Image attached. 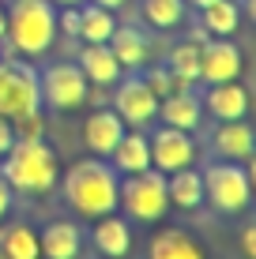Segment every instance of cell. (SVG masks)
I'll list each match as a JSON object with an SVG mask.
<instances>
[{
    "mask_svg": "<svg viewBox=\"0 0 256 259\" xmlns=\"http://www.w3.org/2000/svg\"><path fill=\"white\" fill-rule=\"evenodd\" d=\"M117 173L105 162H76L64 177V199L79 218H102L117 210Z\"/></svg>",
    "mask_w": 256,
    "mask_h": 259,
    "instance_id": "6da1fadb",
    "label": "cell"
},
{
    "mask_svg": "<svg viewBox=\"0 0 256 259\" xmlns=\"http://www.w3.org/2000/svg\"><path fill=\"white\" fill-rule=\"evenodd\" d=\"M0 158H4V181L15 192L42 195L60 177L57 154H53V147L46 139H15L8 147V154H0Z\"/></svg>",
    "mask_w": 256,
    "mask_h": 259,
    "instance_id": "7a4b0ae2",
    "label": "cell"
},
{
    "mask_svg": "<svg viewBox=\"0 0 256 259\" xmlns=\"http://www.w3.org/2000/svg\"><path fill=\"white\" fill-rule=\"evenodd\" d=\"M8 41L23 57H38L53 46L57 38V12L53 0H15L8 8Z\"/></svg>",
    "mask_w": 256,
    "mask_h": 259,
    "instance_id": "3957f363",
    "label": "cell"
},
{
    "mask_svg": "<svg viewBox=\"0 0 256 259\" xmlns=\"http://www.w3.org/2000/svg\"><path fill=\"white\" fill-rule=\"evenodd\" d=\"M117 207H125V214H132L139 222H158L170 207L166 173H158V169L132 173L125 184H117Z\"/></svg>",
    "mask_w": 256,
    "mask_h": 259,
    "instance_id": "277c9868",
    "label": "cell"
},
{
    "mask_svg": "<svg viewBox=\"0 0 256 259\" xmlns=\"http://www.w3.org/2000/svg\"><path fill=\"white\" fill-rule=\"evenodd\" d=\"M252 177L241 162H218L204 173V199H211L218 210L241 214L252 199Z\"/></svg>",
    "mask_w": 256,
    "mask_h": 259,
    "instance_id": "5b68a950",
    "label": "cell"
},
{
    "mask_svg": "<svg viewBox=\"0 0 256 259\" xmlns=\"http://www.w3.org/2000/svg\"><path fill=\"white\" fill-rule=\"evenodd\" d=\"M30 109H42V87H38V71L30 64L8 60L0 64V117L15 120Z\"/></svg>",
    "mask_w": 256,
    "mask_h": 259,
    "instance_id": "8992f818",
    "label": "cell"
},
{
    "mask_svg": "<svg viewBox=\"0 0 256 259\" xmlns=\"http://www.w3.org/2000/svg\"><path fill=\"white\" fill-rule=\"evenodd\" d=\"M42 87V98H46L49 109H79V105L87 102V91H91V83L83 79V71H79V64H53L46 68V75L38 79Z\"/></svg>",
    "mask_w": 256,
    "mask_h": 259,
    "instance_id": "52a82bcc",
    "label": "cell"
},
{
    "mask_svg": "<svg viewBox=\"0 0 256 259\" xmlns=\"http://www.w3.org/2000/svg\"><path fill=\"white\" fill-rule=\"evenodd\" d=\"M151 143V169L158 173H173V169H185L196 162V143L189 139V132H177V128H158Z\"/></svg>",
    "mask_w": 256,
    "mask_h": 259,
    "instance_id": "ba28073f",
    "label": "cell"
},
{
    "mask_svg": "<svg viewBox=\"0 0 256 259\" xmlns=\"http://www.w3.org/2000/svg\"><path fill=\"white\" fill-rule=\"evenodd\" d=\"M113 102H117L113 113L125 120V128H143L158 113V98L151 94V87H147L143 79H125V83L117 87V94H113Z\"/></svg>",
    "mask_w": 256,
    "mask_h": 259,
    "instance_id": "9c48e42d",
    "label": "cell"
},
{
    "mask_svg": "<svg viewBox=\"0 0 256 259\" xmlns=\"http://www.w3.org/2000/svg\"><path fill=\"white\" fill-rule=\"evenodd\" d=\"M241 75V49L230 38H207L200 46V79L207 83H230Z\"/></svg>",
    "mask_w": 256,
    "mask_h": 259,
    "instance_id": "30bf717a",
    "label": "cell"
},
{
    "mask_svg": "<svg viewBox=\"0 0 256 259\" xmlns=\"http://www.w3.org/2000/svg\"><path fill=\"white\" fill-rule=\"evenodd\" d=\"M200 105L215 120H245V113H249V91L237 79H230V83H211V91Z\"/></svg>",
    "mask_w": 256,
    "mask_h": 259,
    "instance_id": "8fae6325",
    "label": "cell"
},
{
    "mask_svg": "<svg viewBox=\"0 0 256 259\" xmlns=\"http://www.w3.org/2000/svg\"><path fill=\"white\" fill-rule=\"evenodd\" d=\"M109 158H113V173H143V169H151V143H147V136L139 128H125V136L117 139V147L109 150Z\"/></svg>",
    "mask_w": 256,
    "mask_h": 259,
    "instance_id": "7c38bea8",
    "label": "cell"
},
{
    "mask_svg": "<svg viewBox=\"0 0 256 259\" xmlns=\"http://www.w3.org/2000/svg\"><path fill=\"white\" fill-rule=\"evenodd\" d=\"M121 136H125V120H121L113 109H94L91 117H87V124H83L87 150H91V154H102V158L117 147Z\"/></svg>",
    "mask_w": 256,
    "mask_h": 259,
    "instance_id": "4fadbf2b",
    "label": "cell"
},
{
    "mask_svg": "<svg viewBox=\"0 0 256 259\" xmlns=\"http://www.w3.org/2000/svg\"><path fill=\"white\" fill-rule=\"evenodd\" d=\"M158 120L166 124V128H177V132H196L200 120H204V105H200V98L192 91L185 94H170L158 102Z\"/></svg>",
    "mask_w": 256,
    "mask_h": 259,
    "instance_id": "5bb4252c",
    "label": "cell"
},
{
    "mask_svg": "<svg viewBox=\"0 0 256 259\" xmlns=\"http://www.w3.org/2000/svg\"><path fill=\"white\" fill-rule=\"evenodd\" d=\"M79 71H83V79L87 83H94V87H113V83H121V68L117 64V57L109 53V46H83V53H79Z\"/></svg>",
    "mask_w": 256,
    "mask_h": 259,
    "instance_id": "9a60e30c",
    "label": "cell"
},
{
    "mask_svg": "<svg viewBox=\"0 0 256 259\" xmlns=\"http://www.w3.org/2000/svg\"><path fill=\"white\" fill-rule=\"evenodd\" d=\"M79 244H83V237H79L76 222H49L38 233V248L46 259H76Z\"/></svg>",
    "mask_w": 256,
    "mask_h": 259,
    "instance_id": "2e32d148",
    "label": "cell"
},
{
    "mask_svg": "<svg viewBox=\"0 0 256 259\" xmlns=\"http://www.w3.org/2000/svg\"><path fill=\"white\" fill-rule=\"evenodd\" d=\"M166 195H170L173 207H181V210H196L200 203H204V173H196L192 165L166 173Z\"/></svg>",
    "mask_w": 256,
    "mask_h": 259,
    "instance_id": "e0dca14e",
    "label": "cell"
},
{
    "mask_svg": "<svg viewBox=\"0 0 256 259\" xmlns=\"http://www.w3.org/2000/svg\"><path fill=\"white\" fill-rule=\"evenodd\" d=\"M215 150L226 162H249L252 158V128L245 120H223L215 132Z\"/></svg>",
    "mask_w": 256,
    "mask_h": 259,
    "instance_id": "ac0fdd59",
    "label": "cell"
},
{
    "mask_svg": "<svg viewBox=\"0 0 256 259\" xmlns=\"http://www.w3.org/2000/svg\"><path fill=\"white\" fill-rule=\"evenodd\" d=\"M94 248H98L105 259L128 255V248H132L128 222H125V218H113V214H102V218H94Z\"/></svg>",
    "mask_w": 256,
    "mask_h": 259,
    "instance_id": "d6986e66",
    "label": "cell"
},
{
    "mask_svg": "<svg viewBox=\"0 0 256 259\" xmlns=\"http://www.w3.org/2000/svg\"><path fill=\"white\" fill-rule=\"evenodd\" d=\"M109 53L117 57V64L121 68H143L147 64V41H143V34L136 30V26H117V30L109 34Z\"/></svg>",
    "mask_w": 256,
    "mask_h": 259,
    "instance_id": "ffe728a7",
    "label": "cell"
},
{
    "mask_svg": "<svg viewBox=\"0 0 256 259\" xmlns=\"http://www.w3.org/2000/svg\"><path fill=\"white\" fill-rule=\"evenodd\" d=\"M151 259H204V248L185 229H162L151 240Z\"/></svg>",
    "mask_w": 256,
    "mask_h": 259,
    "instance_id": "44dd1931",
    "label": "cell"
},
{
    "mask_svg": "<svg viewBox=\"0 0 256 259\" xmlns=\"http://www.w3.org/2000/svg\"><path fill=\"white\" fill-rule=\"evenodd\" d=\"M113 30H117V19H113L109 8H98V4L79 8V38H83L87 46H102V41H109Z\"/></svg>",
    "mask_w": 256,
    "mask_h": 259,
    "instance_id": "7402d4cb",
    "label": "cell"
},
{
    "mask_svg": "<svg viewBox=\"0 0 256 259\" xmlns=\"http://www.w3.org/2000/svg\"><path fill=\"white\" fill-rule=\"evenodd\" d=\"M0 252L4 259H42V248H38V233L30 226H12L0 233Z\"/></svg>",
    "mask_w": 256,
    "mask_h": 259,
    "instance_id": "603a6c76",
    "label": "cell"
},
{
    "mask_svg": "<svg viewBox=\"0 0 256 259\" xmlns=\"http://www.w3.org/2000/svg\"><path fill=\"white\" fill-rule=\"evenodd\" d=\"M237 26H241V8H237V0H215V4L204 8V30L207 34L226 38Z\"/></svg>",
    "mask_w": 256,
    "mask_h": 259,
    "instance_id": "cb8c5ba5",
    "label": "cell"
},
{
    "mask_svg": "<svg viewBox=\"0 0 256 259\" xmlns=\"http://www.w3.org/2000/svg\"><path fill=\"white\" fill-rule=\"evenodd\" d=\"M166 68H170L173 75L196 83V79H200V46H196V41H181V46H173V49H170V60H166Z\"/></svg>",
    "mask_w": 256,
    "mask_h": 259,
    "instance_id": "d4e9b609",
    "label": "cell"
},
{
    "mask_svg": "<svg viewBox=\"0 0 256 259\" xmlns=\"http://www.w3.org/2000/svg\"><path fill=\"white\" fill-rule=\"evenodd\" d=\"M143 15L147 23L158 30H170L185 19V0H143Z\"/></svg>",
    "mask_w": 256,
    "mask_h": 259,
    "instance_id": "484cf974",
    "label": "cell"
},
{
    "mask_svg": "<svg viewBox=\"0 0 256 259\" xmlns=\"http://www.w3.org/2000/svg\"><path fill=\"white\" fill-rule=\"evenodd\" d=\"M143 83L151 87V94L158 98V102H162V98H170V94H185V91H192V83H189V79L173 75L170 68H151Z\"/></svg>",
    "mask_w": 256,
    "mask_h": 259,
    "instance_id": "4316f807",
    "label": "cell"
},
{
    "mask_svg": "<svg viewBox=\"0 0 256 259\" xmlns=\"http://www.w3.org/2000/svg\"><path fill=\"white\" fill-rule=\"evenodd\" d=\"M12 136L15 139H46V117H42V109H30V113H23V117H15Z\"/></svg>",
    "mask_w": 256,
    "mask_h": 259,
    "instance_id": "83f0119b",
    "label": "cell"
},
{
    "mask_svg": "<svg viewBox=\"0 0 256 259\" xmlns=\"http://www.w3.org/2000/svg\"><path fill=\"white\" fill-rule=\"evenodd\" d=\"M57 30H64L68 38H79V8H64V12L57 15Z\"/></svg>",
    "mask_w": 256,
    "mask_h": 259,
    "instance_id": "f1b7e54d",
    "label": "cell"
},
{
    "mask_svg": "<svg viewBox=\"0 0 256 259\" xmlns=\"http://www.w3.org/2000/svg\"><path fill=\"white\" fill-rule=\"evenodd\" d=\"M15 143V136H12V120L8 117H0V154H8V147Z\"/></svg>",
    "mask_w": 256,
    "mask_h": 259,
    "instance_id": "f546056e",
    "label": "cell"
},
{
    "mask_svg": "<svg viewBox=\"0 0 256 259\" xmlns=\"http://www.w3.org/2000/svg\"><path fill=\"white\" fill-rule=\"evenodd\" d=\"M241 248H245V255H249V259H256V229L252 226L241 233Z\"/></svg>",
    "mask_w": 256,
    "mask_h": 259,
    "instance_id": "4dcf8cb0",
    "label": "cell"
},
{
    "mask_svg": "<svg viewBox=\"0 0 256 259\" xmlns=\"http://www.w3.org/2000/svg\"><path fill=\"white\" fill-rule=\"evenodd\" d=\"M8 207H12V188H8V181L0 177V218L8 214Z\"/></svg>",
    "mask_w": 256,
    "mask_h": 259,
    "instance_id": "1f68e13d",
    "label": "cell"
},
{
    "mask_svg": "<svg viewBox=\"0 0 256 259\" xmlns=\"http://www.w3.org/2000/svg\"><path fill=\"white\" fill-rule=\"evenodd\" d=\"M91 4H98V8H109V12H117V8H125L128 0H91Z\"/></svg>",
    "mask_w": 256,
    "mask_h": 259,
    "instance_id": "d6a6232c",
    "label": "cell"
},
{
    "mask_svg": "<svg viewBox=\"0 0 256 259\" xmlns=\"http://www.w3.org/2000/svg\"><path fill=\"white\" fill-rule=\"evenodd\" d=\"M207 38H211V34L204 30V26H196V30H192V38H189V41H196V46H204Z\"/></svg>",
    "mask_w": 256,
    "mask_h": 259,
    "instance_id": "836d02e7",
    "label": "cell"
},
{
    "mask_svg": "<svg viewBox=\"0 0 256 259\" xmlns=\"http://www.w3.org/2000/svg\"><path fill=\"white\" fill-rule=\"evenodd\" d=\"M207 4H215V0H185V8H200V12H204Z\"/></svg>",
    "mask_w": 256,
    "mask_h": 259,
    "instance_id": "e575fe53",
    "label": "cell"
},
{
    "mask_svg": "<svg viewBox=\"0 0 256 259\" xmlns=\"http://www.w3.org/2000/svg\"><path fill=\"white\" fill-rule=\"evenodd\" d=\"M4 34H8V12L0 8V41H4Z\"/></svg>",
    "mask_w": 256,
    "mask_h": 259,
    "instance_id": "d590c367",
    "label": "cell"
},
{
    "mask_svg": "<svg viewBox=\"0 0 256 259\" xmlns=\"http://www.w3.org/2000/svg\"><path fill=\"white\" fill-rule=\"evenodd\" d=\"M53 4H64V8H72V4H83V0H53Z\"/></svg>",
    "mask_w": 256,
    "mask_h": 259,
    "instance_id": "8d00e7d4",
    "label": "cell"
},
{
    "mask_svg": "<svg viewBox=\"0 0 256 259\" xmlns=\"http://www.w3.org/2000/svg\"><path fill=\"white\" fill-rule=\"evenodd\" d=\"M0 259H4V252H0Z\"/></svg>",
    "mask_w": 256,
    "mask_h": 259,
    "instance_id": "74e56055",
    "label": "cell"
}]
</instances>
